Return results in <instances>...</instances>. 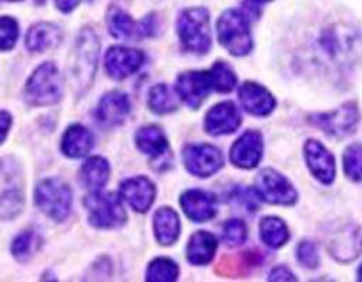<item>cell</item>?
Listing matches in <instances>:
<instances>
[{
	"mask_svg": "<svg viewBox=\"0 0 362 282\" xmlns=\"http://www.w3.org/2000/svg\"><path fill=\"white\" fill-rule=\"evenodd\" d=\"M322 55L332 66L345 69L352 67L362 56V37L359 32L346 25H334L320 37Z\"/></svg>",
	"mask_w": 362,
	"mask_h": 282,
	"instance_id": "cell-1",
	"label": "cell"
},
{
	"mask_svg": "<svg viewBox=\"0 0 362 282\" xmlns=\"http://www.w3.org/2000/svg\"><path fill=\"white\" fill-rule=\"evenodd\" d=\"M99 39L92 28H83L74 44L69 60L71 81L78 92L87 90L98 70Z\"/></svg>",
	"mask_w": 362,
	"mask_h": 282,
	"instance_id": "cell-2",
	"label": "cell"
},
{
	"mask_svg": "<svg viewBox=\"0 0 362 282\" xmlns=\"http://www.w3.org/2000/svg\"><path fill=\"white\" fill-rule=\"evenodd\" d=\"M23 173L13 157H0V219H13L23 210Z\"/></svg>",
	"mask_w": 362,
	"mask_h": 282,
	"instance_id": "cell-3",
	"label": "cell"
},
{
	"mask_svg": "<svg viewBox=\"0 0 362 282\" xmlns=\"http://www.w3.org/2000/svg\"><path fill=\"white\" fill-rule=\"evenodd\" d=\"M211 16L204 7L182 11L177 20V32L184 48L191 53H205L211 48Z\"/></svg>",
	"mask_w": 362,
	"mask_h": 282,
	"instance_id": "cell-4",
	"label": "cell"
},
{
	"mask_svg": "<svg viewBox=\"0 0 362 282\" xmlns=\"http://www.w3.org/2000/svg\"><path fill=\"white\" fill-rule=\"evenodd\" d=\"M218 37L219 42L235 56L247 55L253 48L250 20L237 9H228L221 14L218 20Z\"/></svg>",
	"mask_w": 362,
	"mask_h": 282,
	"instance_id": "cell-5",
	"label": "cell"
},
{
	"mask_svg": "<svg viewBox=\"0 0 362 282\" xmlns=\"http://www.w3.org/2000/svg\"><path fill=\"white\" fill-rule=\"evenodd\" d=\"M83 204L88 212V221L95 228H119L126 222V208L122 204V197L115 194L90 190V194L85 196Z\"/></svg>",
	"mask_w": 362,
	"mask_h": 282,
	"instance_id": "cell-6",
	"label": "cell"
},
{
	"mask_svg": "<svg viewBox=\"0 0 362 282\" xmlns=\"http://www.w3.org/2000/svg\"><path fill=\"white\" fill-rule=\"evenodd\" d=\"M60 95H62L60 74L57 67L49 62L39 66L25 85V99H27L28 104H53V102L59 101Z\"/></svg>",
	"mask_w": 362,
	"mask_h": 282,
	"instance_id": "cell-7",
	"label": "cell"
},
{
	"mask_svg": "<svg viewBox=\"0 0 362 282\" xmlns=\"http://www.w3.org/2000/svg\"><path fill=\"white\" fill-rule=\"evenodd\" d=\"M73 192L67 183L59 178H46L35 187V204L53 221H64L71 210Z\"/></svg>",
	"mask_w": 362,
	"mask_h": 282,
	"instance_id": "cell-8",
	"label": "cell"
},
{
	"mask_svg": "<svg viewBox=\"0 0 362 282\" xmlns=\"http://www.w3.org/2000/svg\"><path fill=\"white\" fill-rule=\"evenodd\" d=\"M327 249L341 263L356 259L362 252V229L354 222L332 226L327 235Z\"/></svg>",
	"mask_w": 362,
	"mask_h": 282,
	"instance_id": "cell-9",
	"label": "cell"
},
{
	"mask_svg": "<svg viewBox=\"0 0 362 282\" xmlns=\"http://www.w3.org/2000/svg\"><path fill=\"white\" fill-rule=\"evenodd\" d=\"M310 122L320 127L329 136L345 137L350 133H354L357 123H359V108H357L356 102H346L334 111L311 115Z\"/></svg>",
	"mask_w": 362,
	"mask_h": 282,
	"instance_id": "cell-10",
	"label": "cell"
},
{
	"mask_svg": "<svg viewBox=\"0 0 362 282\" xmlns=\"http://www.w3.org/2000/svg\"><path fill=\"white\" fill-rule=\"evenodd\" d=\"M158 20L156 16H148L141 20L140 23L133 20L127 13H124L119 7H112L108 11V30L115 39H141L148 35L158 34Z\"/></svg>",
	"mask_w": 362,
	"mask_h": 282,
	"instance_id": "cell-11",
	"label": "cell"
},
{
	"mask_svg": "<svg viewBox=\"0 0 362 282\" xmlns=\"http://www.w3.org/2000/svg\"><path fill=\"white\" fill-rule=\"evenodd\" d=\"M257 194L272 204H293L297 201V190L292 183L274 169H264L257 176Z\"/></svg>",
	"mask_w": 362,
	"mask_h": 282,
	"instance_id": "cell-12",
	"label": "cell"
},
{
	"mask_svg": "<svg viewBox=\"0 0 362 282\" xmlns=\"http://www.w3.org/2000/svg\"><path fill=\"white\" fill-rule=\"evenodd\" d=\"M223 154L219 148L212 145H187L184 148V164L193 175L211 176L218 169H221Z\"/></svg>",
	"mask_w": 362,
	"mask_h": 282,
	"instance_id": "cell-13",
	"label": "cell"
},
{
	"mask_svg": "<svg viewBox=\"0 0 362 282\" xmlns=\"http://www.w3.org/2000/svg\"><path fill=\"white\" fill-rule=\"evenodd\" d=\"M145 62V55L140 49L124 48V46H112L106 51L105 67L108 74L115 80H124L136 73Z\"/></svg>",
	"mask_w": 362,
	"mask_h": 282,
	"instance_id": "cell-14",
	"label": "cell"
},
{
	"mask_svg": "<svg viewBox=\"0 0 362 282\" xmlns=\"http://www.w3.org/2000/svg\"><path fill=\"white\" fill-rule=\"evenodd\" d=\"M209 70H187L177 78V94L189 108L197 109L211 92Z\"/></svg>",
	"mask_w": 362,
	"mask_h": 282,
	"instance_id": "cell-15",
	"label": "cell"
},
{
	"mask_svg": "<svg viewBox=\"0 0 362 282\" xmlns=\"http://www.w3.org/2000/svg\"><path fill=\"white\" fill-rule=\"evenodd\" d=\"M264 154V140L262 134L257 130H246L239 140L233 143L230 157L232 162L240 169L257 168Z\"/></svg>",
	"mask_w": 362,
	"mask_h": 282,
	"instance_id": "cell-16",
	"label": "cell"
},
{
	"mask_svg": "<svg viewBox=\"0 0 362 282\" xmlns=\"http://www.w3.org/2000/svg\"><path fill=\"white\" fill-rule=\"evenodd\" d=\"M304 154H306V162L310 171L313 173L315 178L320 180L322 183H332L336 176V162L331 152L317 140H310L304 145Z\"/></svg>",
	"mask_w": 362,
	"mask_h": 282,
	"instance_id": "cell-17",
	"label": "cell"
},
{
	"mask_svg": "<svg viewBox=\"0 0 362 282\" xmlns=\"http://www.w3.org/2000/svg\"><path fill=\"white\" fill-rule=\"evenodd\" d=\"M120 196L134 212H147L148 208L154 203L156 196V187L145 176H134V178L124 180L120 183Z\"/></svg>",
	"mask_w": 362,
	"mask_h": 282,
	"instance_id": "cell-18",
	"label": "cell"
},
{
	"mask_svg": "<svg viewBox=\"0 0 362 282\" xmlns=\"http://www.w3.org/2000/svg\"><path fill=\"white\" fill-rule=\"evenodd\" d=\"M240 113L233 102H219L205 116V129L212 136H223L239 129Z\"/></svg>",
	"mask_w": 362,
	"mask_h": 282,
	"instance_id": "cell-19",
	"label": "cell"
},
{
	"mask_svg": "<svg viewBox=\"0 0 362 282\" xmlns=\"http://www.w3.org/2000/svg\"><path fill=\"white\" fill-rule=\"evenodd\" d=\"M180 207H182L184 214L197 222H205L212 219L218 212V201L212 194L205 192V190L193 189L187 190L180 197Z\"/></svg>",
	"mask_w": 362,
	"mask_h": 282,
	"instance_id": "cell-20",
	"label": "cell"
},
{
	"mask_svg": "<svg viewBox=\"0 0 362 282\" xmlns=\"http://www.w3.org/2000/svg\"><path fill=\"white\" fill-rule=\"evenodd\" d=\"M129 99L122 92H110L99 101L95 116L105 127H117L129 115Z\"/></svg>",
	"mask_w": 362,
	"mask_h": 282,
	"instance_id": "cell-21",
	"label": "cell"
},
{
	"mask_svg": "<svg viewBox=\"0 0 362 282\" xmlns=\"http://www.w3.org/2000/svg\"><path fill=\"white\" fill-rule=\"evenodd\" d=\"M239 97L244 109L255 116H265L276 108V101L271 92L253 81H246L244 85H240Z\"/></svg>",
	"mask_w": 362,
	"mask_h": 282,
	"instance_id": "cell-22",
	"label": "cell"
},
{
	"mask_svg": "<svg viewBox=\"0 0 362 282\" xmlns=\"http://www.w3.org/2000/svg\"><path fill=\"white\" fill-rule=\"evenodd\" d=\"M60 39H62V32L57 25L41 21V23H35L34 27H30V30L27 32L25 44H27L28 51L42 53L59 44Z\"/></svg>",
	"mask_w": 362,
	"mask_h": 282,
	"instance_id": "cell-23",
	"label": "cell"
},
{
	"mask_svg": "<svg viewBox=\"0 0 362 282\" xmlns=\"http://www.w3.org/2000/svg\"><path fill=\"white\" fill-rule=\"evenodd\" d=\"M94 147V136L83 125H71L62 137V152L71 159L85 157Z\"/></svg>",
	"mask_w": 362,
	"mask_h": 282,
	"instance_id": "cell-24",
	"label": "cell"
},
{
	"mask_svg": "<svg viewBox=\"0 0 362 282\" xmlns=\"http://www.w3.org/2000/svg\"><path fill=\"white\" fill-rule=\"evenodd\" d=\"M154 235L161 245H172L180 235V219L172 208H159L154 215Z\"/></svg>",
	"mask_w": 362,
	"mask_h": 282,
	"instance_id": "cell-25",
	"label": "cell"
},
{
	"mask_svg": "<svg viewBox=\"0 0 362 282\" xmlns=\"http://www.w3.org/2000/svg\"><path fill=\"white\" fill-rule=\"evenodd\" d=\"M216 249H218V240L212 233H194L187 243V261L191 264H207L214 257Z\"/></svg>",
	"mask_w": 362,
	"mask_h": 282,
	"instance_id": "cell-26",
	"label": "cell"
},
{
	"mask_svg": "<svg viewBox=\"0 0 362 282\" xmlns=\"http://www.w3.org/2000/svg\"><path fill=\"white\" fill-rule=\"evenodd\" d=\"M80 178L88 190H101L110 178L108 161L105 157H99V155L90 157L81 166Z\"/></svg>",
	"mask_w": 362,
	"mask_h": 282,
	"instance_id": "cell-27",
	"label": "cell"
},
{
	"mask_svg": "<svg viewBox=\"0 0 362 282\" xmlns=\"http://www.w3.org/2000/svg\"><path fill=\"white\" fill-rule=\"evenodd\" d=\"M136 145L144 154L159 157L168 148L165 133L158 125H145L136 133Z\"/></svg>",
	"mask_w": 362,
	"mask_h": 282,
	"instance_id": "cell-28",
	"label": "cell"
},
{
	"mask_svg": "<svg viewBox=\"0 0 362 282\" xmlns=\"http://www.w3.org/2000/svg\"><path fill=\"white\" fill-rule=\"evenodd\" d=\"M260 236L264 243L271 249H278L288 242V228L285 221L278 217H265L260 224Z\"/></svg>",
	"mask_w": 362,
	"mask_h": 282,
	"instance_id": "cell-29",
	"label": "cell"
},
{
	"mask_svg": "<svg viewBox=\"0 0 362 282\" xmlns=\"http://www.w3.org/2000/svg\"><path fill=\"white\" fill-rule=\"evenodd\" d=\"M41 247V236L34 231V229H25L20 235L14 238L13 245H11V250H13V256L16 257L18 261L25 263V261L30 259L35 252Z\"/></svg>",
	"mask_w": 362,
	"mask_h": 282,
	"instance_id": "cell-30",
	"label": "cell"
},
{
	"mask_svg": "<svg viewBox=\"0 0 362 282\" xmlns=\"http://www.w3.org/2000/svg\"><path fill=\"white\" fill-rule=\"evenodd\" d=\"M148 106L154 113L158 115H165V113H173L179 106L177 102L175 94H173L172 88L168 85H156V87L151 88V95H148Z\"/></svg>",
	"mask_w": 362,
	"mask_h": 282,
	"instance_id": "cell-31",
	"label": "cell"
},
{
	"mask_svg": "<svg viewBox=\"0 0 362 282\" xmlns=\"http://www.w3.org/2000/svg\"><path fill=\"white\" fill-rule=\"evenodd\" d=\"M209 76H211L212 88L223 92V94L232 92L237 85V74L226 62H216L212 69L209 70Z\"/></svg>",
	"mask_w": 362,
	"mask_h": 282,
	"instance_id": "cell-32",
	"label": "cell"
},
{
	"mask_svg": "<svg viewBox=\"0 0 362 282\" xmlns=\"http://www.w3.org/2000/svg\"><path fill=\"white\" fill-rule=\"evenodd\" d=\"M177 277H179V266L172 259H166V257L154 259L147 270V281L173 282Z\"/></svg>",
	"mask_w": 362,
	"mask_h": 282,
	"instance_id": "cell-33",
	"label": "cell"
},
{
	"mask_svg": "<svg viewBox=\"0 0 362 282\" xmlns=\"http://www.w3.org/2000/svg\"><path fill=\"white\" fill-rule=\"evenodd\" d=\"M228 201L235 208L247 212V214H255L260 207L258 203V194L255 190H251L250 187H235V189L230 192Z\"/></svg>",
	"mask_w": 362,
	"mask_h": 282,
	"instance_id": "cell-34",
	"label": "cell"
},
{
	"mask_svg": "<svg viewBox=\"0 0 362 282\" xmlns=\"http://www.w3.org/2000/svg\"><path fill=\"white\" fill-rule=\"evenodd\" d=\"M221 235L226 245L237 247L240 245V243H244V240H246L247 236V229L243 221H239V219H230V221H226L225 224H223Z\"/></svg>",
	"mask_w": 362,
	"mask_h": 282,
	"instance_id": "cell-35",
	"label": "cell"
},
{
	"mask_svg": "<svg viewBox=\"0 0 362 282\" xmlns=\"http://www.w3.org/2000/svg\"><path fill=\"white\" fill-rule=\"evenodd\" d=\"M345 171L354 182H362V145H352L345 152Z\"/></svg>",
	"mask_w": 362,
	"mask_h": 282,
	"instance_id": "cell-36",
	"label": "cell"
},
{
	"mask_svg": "<svg viewBox=\"0 0 362 282\" xmlns=\"http://www.w3.org/2000/svg\"><path fill=\"white\" fill-rule=\"evenodd\" d=\"M18 34V23L14 18L11 16H2L0 18V49L6 51V49H11L16 42Z\"/></svg>",
	"mask_w": 362,
	"mask_h": 282,
	"instance_id": "cell-37",
	"label": "cell"
},
{
	"mask_svg": "<svg viewBox=\"0 0 362 282\" xmlns=\"http://www.w3.org/2000/svg\"><path fill=\"white\" fill-rule=\"evenodd\" d=\"M297 259L303 266L306 268H317L318 263H320V256H318V249L313 242L310 240H304V242L299 243L297 247Z\"/></svg>",
	"mask_w": 362,
	"mask_h": 282,
	"instance_id": "cell-38",
	"label": "cell"
},
{
	"mask_svg": "<svg viewBox=\"0 0 362 282\" xmlns=\"http://www.w3.org/2000/svg\"><path fill=\"white\" fill-rule=\"evenodd\" d=\"M269 281H296V275L286 266H276L269 275Z\"/></svg>",
	"mask_w": 362,
	"mask_h": 282,
	"instance_id": "cell-39",
	"label": "cell"
},
{
	"mask_svg": "<svg viewBox=\"0 0 362 282\" xmlns=\"http://www.w3.org/2000/svg\"><path fill=\"white\" fill-rule=\"evenodd\" d=\"M11 122H13V118H11L9 113H7V111H0V143H2V141L6 140L7 133H9Z\"/></svg>",
	"mask_w": 362,
	"mask_h": 282,
	"instance_id": "cell-40",
	"label": "cell"
},
{
	"mask_svg": "<svg viewBox=\"0 0 362 282\" xmlns=\"http://www.w3.org/2000/svg\"><path fill=\"white\" fill-rule=\"evenodd\" d=\"M80 2L81 0H55L57 7H59L62 13H71V11H73Z\"/></svg>",
	"mask_w": 362,
	"mask_h": 282,
	"instance_id": "cell-41",
	"label": "cell"
},
{
	"mask_svg": "<svg viewBox=\"0 0 362 282\" xmlns=\"http://www.w3.org/2000/svg\"><path fill=\"white\" fill-rule=\"evenodd\" d=\"M251 4H262V2H271V0H250Z\"/></svg>",
	"mask_w": 362,
	"mask_h": 282,
	"instance_id": "cell-42",
	"label": "cell"
},
{
	"mask_svg": "<svg viewBox=\"0 0 362 282\" xmlns=\"http://www.w3.org/2000/svg\"><path fill=\"white\" fill-rule=\"evenodd\" d=\"M359 278L362 281V266H361V270H359Z\"/></svg>",
	"mask_w": 362,
	"mask_h": 282,
	"instance_id": "cell-43",
	"label": "cell"
},
{
	"mask_svg": "<svg viewBox=\"0 0 362 282\" xmlns=\"http://www.w3.org/2000/svg\"><path fill=\"white\" fill-rule=\"evenodd\" d=\"M9 2H18V0H9Z\"/></svg>",
	"mask_w": 362,
	"mask_h": 282,
	"instance_id": "cell-44",
	"label": "cell"
}]
</instances>
